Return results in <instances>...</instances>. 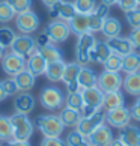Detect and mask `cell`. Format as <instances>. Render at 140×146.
Returning <instances> with one entry per match:
<instances>
[{
    "label": "cell",
    "mask_w": 140,
    "mask_h": 146,
    "mask_svg": "<svg viewBox=\"0 0 140 146\" xmlns=\"http://www.w3.org/2000/svg\"><path fill=\"white\" fill-rule=\"evenodd\" d=\"M35 122L38 129L44 134V137H60L65 129L60 117L56 115H39Z\"/></svg>",
    "instance_id": "obj_2"
},
{
    "label": "cell",
    "mask_w": 140,
    "mask_h": 146,
    "mask_svg": "<svg viewBox=\"0 0 140 146\" xmlns=\"http://www.w3.org/2000/svg\"><path fill=\"white\" fill-rule=\"evenodd\" d=\"M125 106V96L121 90H113V92H105L104 98H103V107L105 111L107 110H113L117 107Z\"/></svg>",
    "instance_id": "obj_21"
},
{
    "label": "cell",
    "mask_w": 140,
    "mask_h": 146,
    "mask_svg": "<svg viewBox=\"0 0 140 146\" xmlns=\"http://www.w3.org/2000/svg\"><path fill=\"white\" fill-rule=\"evenodd\" d=\"M122 88L128 95L139 96L140 95V71L127 74L122 80Z\"/></svg>",
    "instance_id": "obj_25"
},
{
    "label": "cell",
    "mask_w": 140,
    "mask_h": 146,
    "mask_svg": "<svg viewBox=\"0 0 140 146\" xmlns=\"http://www.w3.org/2000/svg\"><path fill=\"white\" fill-rule=\"evenodd\" d=\"M26 69L30 71L35 77H38V75L45 74L47 62H45V59L36 51V53H33L32 56H29L27 59H26Z\"/></svg>",
    "instance_id": "obj_19"
},
{
    "label": "cell",
    "mask_w": 140,
    "mask_h": 146,
    "mask_svg": "<svg viewBox=\"0 0 140 146\" xmlns=\"http://www.w3.org/2000/svg\"><path fill=\"white\" fill-rule=\"evenodd\" d=\"M80 68H82V65L77 63V62H71V63L65 65V71H63V75H62V82L66 84L68 92L82 90L80 86H78V83H77V77H78Z\"/></svg>",
    "instance_id": "obj_13"
},
{
    "label": "cell",
    "mask_w": 140,
    "mask_h": 146,
    "mask_svg": "<svg viewBox=\"0 0 140 146\" xmlns=\"http://www.w3.org/2000/svg\"><path fill=\"white\" fill-rule=\"evenodd\" d=\"M130 113H131V119L140 122V95L136 98V101L133 102V106L130 107Z\"/></svg>",
    "instance_id": "obj_45"
},
{
    "label": "cell",
    "mask_w": 140,
    "mask_h": 146,
    "mask_svg": "<svg viewBox=\"0 0 140 146\" xmlns=\"http://www.w3.org/2000/svg\"><path fill=\"white\" fill-rule=\"evenodd\" d=\"M117 2H119V0H103V3L109 5V6H113V5H117Z\"/></svg>",
    "instance_id": "obj_51"
},
{
    "label": "cell",
    "mask_w": 140,
    "mask_h": 146,
    "mask_svg": "<svg viewBox=\"0 0 140 146\" xmlns=\"http://www.w3.org/2000/svg\"><path fill=\"white\" fill-rule=\"evenodd\" d=\"M128 39L133 44L134 50H140V27L136 29H131L130 35H128Z\"/></svg>",
    "instance_id": "obj_42"
},
{
    "label": "cell",
    "mask_w": 140,
    "mask_h": 146,
    "mask_svg": "<svg viewBox=\"0 0 140 146\" xmlns=\"http://www.w3.org/2000/svg\"><path fill=\"white\" fill-rule=\"evenodd\" d=\"M96 44V38L94 36V33H88L84 35H80L78 39H77V44H75V62L80 63L83 66V65L89 63V53L90 50L95 47Z\"/></svg>",
    "instance_id": "obj_4"
},
{
    "label": "cell",
    "mask_w": 140,
    "mask_h": 146,
    "mask_svg": "<svg viewBox=\"0 0 140 146\" xmlns=\"http://www.w3.org/2000/svg\"><path fill=\"white\" fill-rule=\"evenodd\" d=\"M84 106V101H83V95H82V90L78 92H68V95L65 96V107H69V109H74V110H82Z\"/></svg>",
    "instance_id": "obj_31"
},
{
    "label": "cell",
    "mask_w": 140,
    "mask_h": 146,
    "mask_svg": "<svg viewBox=\"0 0 140 146\" xmlns=\"http://www.w3.org/2000/svg\"><path fill=\"white\" fill-rule=\"evenodd\" d=\"M11 51H14L17 54L27 59L29 56H32L33 53L38 51V45L35 42V38H32L30 35L21 33L20 36H17L14 39L12 45H11Z\"/></svg>",
    "instance_id": "obj_7"
},
{
    "label": "cell",
    "mask_w": 140,
    "mask_h": 146,
    "mask_svg": "<svg viewBox=\"0 0 140 146\" xmlns=\"http://www.w3.org/2000/svg\"><path fill=\"white\" fill-rule=\"evenodd\" d=\"M121 32H122V24L121 21L115 18V17H107L103 23V27H101V33L104 35V38L110 39V38H116V36H121Z\"/></svg>",
    "instance_id": "obj_23"
},
{
    "label": "cell",
    "mask_w": 140,
    "mask_h": 146,
    "mask_svg": "<svg viewBox=\"0 0 140 146\" xmlns=\"http://www.w3.org/2000/svg\"><path fill=\"white\" fill-rule=\"evenodd\" d=\"M104 122H105V113H103L101 110H98V111H95L94 115L80 119V122L77 123L75 129H77L80 134H83L84 137H88V136H90V134H92L100 125H103Z\"/></svg>",
    "instance_id": "obj_6"
},
{
    "label": "cell",
    "mask_w": 140,
    "mask_h": 146,
    "mask_svg": "<svg viewBox=\"0 0 140 146\" xmlns=\"http://www.w3.org/2000/svg\"><path fill=\"white\" fill-rule=\"evenodd\" d=\"M105 122L113 128L122 129L123 127H127L131 122L130 109L122 106V107H117V109H113V110H107L105 111Z\"/></svg>",
    "instance_id": "obj_8"
},
{
    "label": "cell",
    "mask_w": 140,
    "mask_h": 146,
    "mask_svg": "<svg viewBox=\"0 0 140 146\" xmlns=\"http://www.w3.org/2000/svg\"><path fill=\"white\" fill-rule=\"evenodd\" d=\"M38 53H39V54L45 59L47 63L62 60V53H60V50H59L56 45H53V44H48V45H45V47L38 48Z\"/></svg>",
    "instance_id": "obj_30"
},
{
    "label": "cell",
    "mask_w": 140,
    "mask_h": 146,
    "mask_svg": "<svg viewBox=\"0 0 140 146\" xmlns=\"http://www.w3.org/2000/svg\"><path fill=\"white\" fill-rule=\"evenodd\" d=\"M65 62L63 60H57V62H51L47 63V69H45V77L53 83L62 82V75L65 71Z\"/></svg>",
    "instance_id": "obj_27"
},
{
    "label": "cell",
    "mask_w": 140,
    "mask_h": 146,
    "mask_svg": "<svg viewBox=\"0 0 140 146\" xmlns=\"http://www.w3.org/2000/svg\"><path fill=\"white\" fill-rule=\"evenodd\" d=\"M107 45H109L110 51L115 53V54H119V56H127L130 53L134 51V47L130 42L128 38H123V36H116V38H110L107 39Z\"/></svg>",
    "instance_id": "obj_16"
},
{
    "label": "cell",
    "mask_w": 140,
    "mask_h": 146,
    "mask_svg": "<svg viewBox=\"0 0 140 146\" xmlns=\"http://www.w3.org/2000/svg\"><path fill=\"white\" fill-rule=\"evenodd\" d=\"M14 109L15 113H21V115H29L30 111L35 109V98L29 92H21L15 96L14 100Z\"/></svg>",
    "instance_id": "obj_17"
},
{
    "label": "cell",
    "mask_w": 140,
    "mask_h": 146,
    "mask_svg": "<svg viewBox=\"0 0 140 146\" xmlns=\"http://www.w3.org/2000/svg\"><path fill=\"white\" fill-rule=\"evenodd\" d=\"M2 69L5 74L14 77L23 69H26V57L20 56L14 51L5 53V56L2 57Z\"/></svg>",
    "instance_id": "obj_5"
},
{
    "label": "cell",
    "mask_w": 140,
    "mask_h": 146,
    "mask_svg": "<svg viewBox=\"0 0 140 146\" xmlns=\"http://www.w3.org/2000/svg\"><path fill=\"white\" fill-rule=\"evenodd\" d=\"M83 101L84 106H89L95 110H101L103 107V98H104V92L101 90L98 86H92L88 89H82Z\"/></svg>",
    "instance_id": "obj_15"
},
{
    "label": "cell",
    "mask_w": 140,
    "mask_h": 146,
    "mask_svg": "<svg viewBox=\"0 0 140 146\" xmlns=\"http://www.w3.org/2000/svg\"><path fill=\"white\" fill-rule=\"evenodd\" d=\"M74 8L77 14L89 15L94 12V9L96 8V0H74Z\"/></svg>",
    "instance_id": "obj_32"
},
{
    "label": "cell",
    "mask_w": 140,
    "mask_h": 146,
    "mask_svg": "<svg viewBox=\"0 0 140 146\" xmlns=\"http://www.w3.org/2000/svg\"><path fill=\"white\" fill-rule=\"evenodd\" d=\"M65 145L66 146H90L88 137H84L83 134H80L77 129H74V131H71L66 136Z\"/></svg>",
    "instance_id": "obj_34"
},
{
    "label": "cell",
    "mask_w": 140,
    "mask_h": 146,
    "mask_svg": "<svg viewBox=\"0 0 140 146\" xmlns=\"http://www.w3.org/2000/svg\"><path fill=\"white\" fill-rule=\"evenodd\" d=\"M137 3H139V6H140V0H137Z\"/></svg>",
    "instance_id": "obj_53"
},
{
    "label": "cell",
    "mask_w": 140,
    "mask_h": 146,
    "mask_svg": "<svg viewBox=\"0 0 140 146\" xmlns=\"http://www.w3.org/2000/svg\"><path fill=\"white\" fill-rule=\"evenodd\" d=\"M103 65H104V69H105V71L121 72V71H122V56L111 53V54L105 59V62H104Z\"/></svg>",
    "instance_id": "obj_35"
},
{
    "label": "cell",
    "mask_w": 140,
    "mask_h": 146,
    "mask_svg": "<svg viewBox=\"0 0 140 146\" xmlns=\"http://www.w3.org/2000/svg\"><path fill=\"white\" fill-rule=\"evenodd\" d=\"M119 140L125 146H140V128L128 123L121 129Z\"/></svg>",
    "instance_id": "obj_18"
},
{
    "label": "cell",
    "mask_w": 140,
    "mask_h": 146,
    "mask_svg": "<svg viewBox=\"0 0 140 146\" xmlns=\"http://www.w3.org/2000/svg\"><path fill=\"white\" fill-rule=\"evenodd\" d=\"M117 6H119L121 11H123V12H128V11L136 9L139 6V3H137V0H119V2H117Z\"/></svg>",
    "instance_id": "obj_43"
},
{
    "label": "cell",
    "mask_w": 140,
    "mask_h": 146,
    "mask_svg": "<svg viewBox=\"0 0 140 146\" xmlns=\"http://www.w3.org/2000/svg\"><path fill=\"white\" fill-rule=\"evenodd\" d=\"M2 86H3V89H5V92H6L8 96H9V95H17L18 92H20V89H18L17 83H15L14 77L3 80V82H2Z\"/></svg>",
    "instance_id": "obj_41"
},
{
    "label": "cell",
    "mask_w": 140,
    "mask_h": 146,
    "mask_svg": "<svg viewBox=\"0 0 140 146\" xmlns=\"http://www.w3.org/2000/svg\"><path fill=\"white\" fill-rule=\"evenodd\" d=\"M15 26L17 29L24 35H30L38 30L39 27V18L35 12L27 11V12H21L15 15Z\"/></svg>",
    "instance_id": "obj_10"
},
{
    "label": "cell",
    "mask_w": 140,
    "mask_h": 146,
    "mask_svg": "<svg viewBox=\"0 0 140 146\" xmlns=\"http://www.w3.org/2000/svg\"><path fill=\"white\" fill-rule=\"evenodd\" d=\"M5 53H6V48H3L2 45H0V60H2V57L5 56Z\"/></svg>",
    "instance_id": "obj_52"
},
{
    "label": "cell",
    "mask_w": 140,
    "mask_h": 146,
    "mask_svg": "<svg viewBox=\"0 0 140 146\" xmlns=\"http://www.w3.org/2000/svg\"><path fill=\"white\" fill-rule=\"evenodd\" d=\"M41 2L44 3L47 8H50V6H53V5H54V3H57L59 0H41Z\"/></svg>",
    "instance_id": "obj_49"
},
{
    "label": "cell",
    "mask_w": 140,
    "mask_h": 146,
    "mask_svg": "<svg viewBox=\"0 0 140 146\" xmlns=\"http://www.w3.org/2000/svg\"><path fill=\"white\" fill-rule=\"evenodd\" d=\"M8 3L11 5L15 14L27 12L32 9V0H8Z\"/></svg>",
    "instance_id": "obj_38"
},
{
    "label": "cell",
    "mask_w": 140,
    "mask_h": 146,
    "mask_svg": "<svg viewBox=\"0 0 140 146\" xmlns=\"http://www.w3.org/2000/svg\"><path fill=\"white\" fill-rule=\"evenodd\" d=\"M15 15L17 14H15L14 9L11 8L8 0H2V2H0V23H3V24L11 23Z\"/></svg>",
    "instance_id": "obj_37"
},
{
    "label": "cell",
    "mask_w": 140,
    "mask_h": 146,
    "mask_svg": "<svg viewBox=\"0 0 140 146\" xmlns=\"http://www.w3.org/2000/svg\"><path fill=\"white\" fill-rule=\"evenodd\" d=\"M122 71L125 74L140 71V53L133 51L122 57Z\"/></svg>",
    "instance_id": "obj_28"
},
{
    "label": "cell",
    "mask_w": 140,
    "mask_h": 146,
    "mask_svg": "<svg viewBox=\"0 0 140 146\" xmlns=\"http://www.w3.org/2000/svg\"><path fill=\"white\" fill-rule=\"evenodd\" d=\"M103 23H104V18H101L100 15H96L95 12L89 14V30H90V33H95V32H101Z\"/></svg>",
    "instance_id": "obj_40"
},
{
    "label": "cell",
    "mask_w": 140,
    "mask_h": 146,
    "mask_svg": "<svg viewBox=\"0 0 140 146\" xmlns=\"http://www.w3.org/2000/svg\"><path fill=\"white\" fill-rule=\"evenodd\" d=\"M68 26L71 29V33L74 35H84L89 30V15H83V14H75L74 17L68 21Z\"/></svg>",
    "instance_id": "obj_20"
},
{
    "label": "cell",
    "mask_w": 140,
    "mask_h": 146,
    "mask_svg": "<svg viewBox=\"0 0 140 146\" xmlns=\"http://www.w3.org/2000/svg\"><path fill=\"white\" fill-rule=\"evenodd\" d=\"M39 102L45 110H59L62 109L65 104V95L62 94V90L54 86H47L41 90L39 94Z\"/></svg>",
    "instance_id": "obj_3"
},
{
    "label": "cell",
    "mask_w": 140,
    "mask_h": 146,
    "mask_svg": "<svg viewBox=\"0 0 140 146\" xmlns=\"http://www.w3.org/2000/svg\"><path fill=\"white\" fill-rule=\"evenodd\" d=\"M35 78L36 77L30 71H27V69H23V71L18 72L17 75H14V80H15V83H17L20 92H29V90L33 89Z\"/></svg>",
    "instance_id": "obj_26"
},
{
    "label": "cell",
    "mask_w": 140,
    "mask_h": 146,
    "mask_svg": "<svg viewBox=\"0 0 140 146\" xmlns=\"http://www.w3.org/2000/svg\"><path fill=\"white\" fill-rule=\"evenodd\" d=\"M12 139V123L8 116L0 115V142H8Z\"/></svg>",
    "instance_id": "obj_33"
},
{
    "label": "cell",
    "mask_w": 140,
    "mask_h": 146,
    "mask_svg": "<svg viewBox=\"0 0 140 146\" xmlns=\"http://www.w3.org/2000/svg\"><path fill=\"white\" fill-rule=\"evenodd\" d=\"M45 32L50 36L51 42H65L69 35H71V29L68 26V21H63V20H53L51 23L47 24Z\"/></svg>",
    "instance_id": "obj_9"
},
{
    "label": "cell",
    "mask_w": 140,
    "mask_h": 146,
    "mask_svg": "<svg viewBox=\"0 0 140 146\" xmlns=\"http://www.w3.org/2000/svg\"><path fill=\"white\" fill-rule=\"evenodd\" d=\"M41 146H66L60 137H44Z\"/></svg>",
    "instance_id": "obj_44"
},
{
    "label": "cell",
    "mask_w": 140,
    "mask_h": 146,
    "mask_svg": "<svg viewBox=\"0 0 140 146\" xmlns=\"http://www.w3.org/2000/svg\"><path fill=\"white\" fill-rule=\"evenodd\" d=\"M122 75L119 72H111V71H104L98 75L96 86L105 94V92H113V90H121L122 88Z\"/></svg>",
    "instance_id": "obj_11"
},
{
    "label": "cell",
    "mask_w": 140,
    "mask_h": 146,
    "mask_svg": "<svg viewBox=\"0 0 140 146\" xmlns=\"http://www.w3.org/2000/svg\"><path fill=\"white\" fill-rule=\"evenodd\" d=\"M59 117H60V121H62V123L65 127L74 128V127H77V123L80 122V119H82V113H80L78 110L65 107V109H62Z\"/></svg>",
    "instance_id": "obj_29"
},
{
    "label": "cell",
    "mask_w": 140,
    "mask_h": 146,
    "mask_svg": "<svg viewBox=\"0 0 140 146\" xmlns=\"http://www.w3.org/2000/svg\"><path fill=\"white\" fill-rule=\"evenodd\" d=\"M113 139L115 137H113L111 129H110L109 125H105V123L100 125L90 136H88L90 146H109L113 142Z\"/></svg>",
    "instance_id": "obj_14"
},
{
    "label": "cell",
    "mask_w": 140,
    "mask_h": 146,
    "mask_svg": "<svg viewBox=\"0 0 140 146\" xmlns=\"http://www.w3.org/2000/svg\"><path fill=\"white\" fill-rule=\"evenodd\" d=\"M111 54L109 45L105 41H96L95 47L90 50L89 53V60L90 62H96V63H104L105 59Z\"/></svg>",
    "instance_id": "obj_24"
},
{
    "label": "cell",
    "mask_w": 140,
    "mask_h": 146,
    "mask_svg": "<svg viewBox=\"0 0 140 146\" xmlns=\"http://www.w3.org/2000/svg\"><path fill=\"white\" fill-rule=\"evenodd\" d=\"M96 80H98V75L95 74L92 68L86 66V65L80 68V72L77 77V83L80 89H88V88H92V86H96Z\"/></svg>",
    "instance_id": "obj_22"
},
{
    "label": "cell",
    "mask_w": 140,
    "mask_h": 146,
    "mask_svg": "<svg viewBox=\"0 0 140 146\" xmlns=\"http://www.w3.org/2000/svg\"><path fill=\"white\" fill-rule=\"evenodd\" d=\"M50 15L53 18L57 20H63V21H69L77 12H75L74 3L72 2H65V0H59L57 3H54L53 6L48 8Z\"/></svg>",
    "instance_id": "obj_12"
},
{
    "label": "cell",
    "mask_w": 140,
    "mask_h": 146,
    "mask_svg": "<svg viewBox=\"0 0 140 146\" xmlns=\"http://www.w3.org/2000/svg\"><path fill=\"white\" fill-rule=\"evenodd\" d=\"M6 92H5L3 89V86H2V82H0V101H3V100H6Z\"/></svg>",
    "instance_id": "obj_48"
},
{
    "label": "cell",
    "mask_w": 140,
    "mask_h": 146,
    "mask_svg": "<svg viewBox=\"0 0 140 146\" xmlns=\"http://www.w3.org/2000/svg\"><path fill=\"white\" fill-rule=\"evenodd\" d=\"M109 146H125V145H123L119 139H113V142H111Z\"/></svg>",
    "instance_id": "obj_50"
},
{
    "label": "cell",
    "mask_w": 140,
    "mask_h": 146,
    "mask_svg": "<svg viewBox=\"0 0 140 146\" xmlns=\"http://www.w3.org/2000/svg\"><path fill=\"white\" fill-rule=\"evenodd\" d=\"M17 38V33L11 29V27H0V45L3 48H11L14 39Z\"/></svg>",
    "instance_id": "obj_36"
},
{
    "label": "cell",
    "mask_w": 140,
    "mask_h": 146,
    "mask_svg": "<svg viewBox=\"0 0 140 146\" xmlns=\"http://www.w3.org/2000/svg\"><path fill=\"white\" fill-rule=\"evenodd\" d=\"M0 146H32V145L29 143V140L27 142H23V140L11 139V140H8V142H0Z\"/></svg>",
    "instance_id": "obj_47"
},
{
    "label": "cell",
    "mask_w": 140,
    "mask_h": 146,
    "mask_svg": "<svg viewBox=\"0 0 140 146\" xmlns=\"http://www.w3.org/2000/svg\"><path fill=\"white\" fill-rule=\"evenodd\" d=\"M125 18H127V23L131 29H136L140 27V6H137L136 9L133 11H128L125 12Z\"/></svg>",
    "instance_id": "obj_39"
},
{
    "label": "cell",
    "mask_w": 140,
    "mask_h": 146,
    "mask_svg": "<svg viewBox=\"0 0 140 146\" xmlns=\"http://www.w3.org/2000/svg\"><path fill=\"white\" fill-rule=\"evenodd\" d=\"M35 42H36V45H38V48H41V47H45V45H48V44H53L51 42V39H50V36H48V33L44 30V32H41L39 35H38V38L35 39Z\"/></svg>",
    "instance_id": "obj_46"
},
{
    "label": "cell",
    "mask_w": 140,
    "mask_h": 146,
    "mask_svg": "<svg viewBox=\"0 0 140 146\" xmlns=\"http://www.w3.org/2000/svg\"><path fill=\"white\" fill-rule=\"evenodd\" d=\"M9 119H11V123H12V139L27 142L35 129L29 116L21 115V113H14L12 116H9Z\"/></svg>",
    "instance_id": "obj_1"
}]
</instances>
